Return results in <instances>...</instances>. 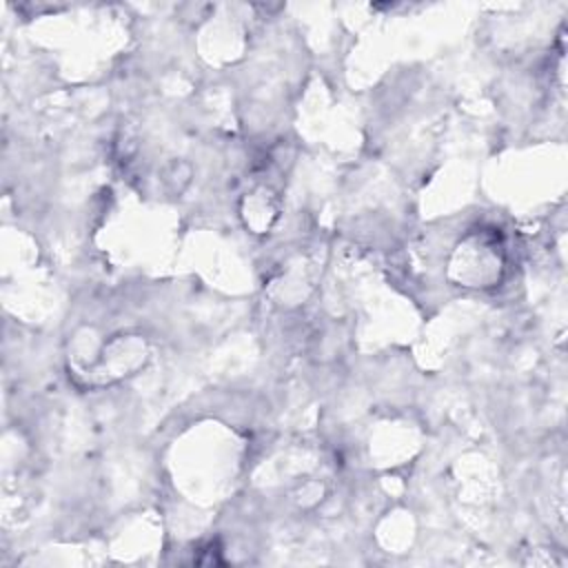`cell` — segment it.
Segmentation results:
<instances>
[{"instance_id": "6da1fadb", "label": "cell", "mask_w": 568, "mask_h": 568, "mask_svg": "<svg viewBox=\"0 0 568 568\" xmlns=\"http://www.w3.org/2000/svg\"><path fill=\"white\" fill-rule=\"evenodd\" d=\"M506 268V248L501 233L490 226L468 231L455 246L448 275L459 286L488 288L495 286Z\"/></svg>"}, {"instance_id": "7a4b0ae2", "label": "cell", "mask_w": 568, "mask_h": 568, "mask_svg": "<svg viewBox=\"0 0 568 568\" xmlns=\"http://www.w3.org/2000/svg\"><path fill=\"white\" fill-rule=\"evenodd\" d=\"M275 204H273V193L268 189H257L253 191L242 209V215L246 217V224L251 229H255V233H262L264 229L271 226L273 217H275Z\"/></svg>"}]
</instances>
